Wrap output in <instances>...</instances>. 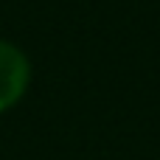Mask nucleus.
<instances>
[{"instance_id": "obj_1", "label": "nucleus", "mask_w": 160, "mask_h": 160, "mask_svg": "<svg viewBox=\"0 0 160 160\" xmlns=\"http://www.w3.org/2000/svg\"><path fill=\"white\" fill-rule=\"evenodd\" d=\"M28 82H31L28 56L17 45L0 39V112L11 110L25 96Z\"/></svg>"}]
</instances>
